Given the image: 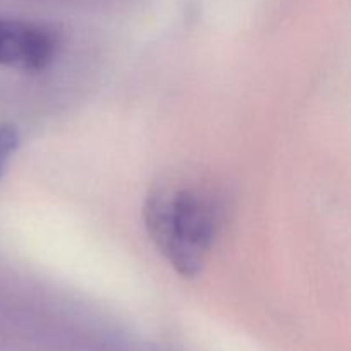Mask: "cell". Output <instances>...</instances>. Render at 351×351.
I'll return each instance as SVG.
<instances>
[{
  "mask_svg": "<svg viewBox=\"0 0 351 351\" xmlns=\"http://www.w3.org/2000/svg\"><path fill=\"white\" fill-rule=\"evenodd\" d=\"M144 225L158 252L182 278L208 264L225 218L219 195L191 180H160L144 199Z\"/></svg>",
  "mask_w": 351,
  "mask_h": 351,
  "instance_id": "obj_1",
  "label": "cell"
},
{
  "mask_svg": "<svg viewBox=\"0 0 351 351\" xmlns=\"http://www.w3.org/2000/svg\"><path fill=\"white\" fill-rule=\"evenodd\" d=\"M58 48L60 36L53 27L0 17V65L40 72L53 62Z\"/></svg>",
  "mask_w": 351,
  "mask_h": 351,
  "instance_id": "obj_2",
  "label": "cell"
},
{
  "mask_svg": "<svg viewBox=\"0 0 351 351\" xmlns=\"http://www.w3.org/2000/svg\"><path fill=\"white\" fill-rule=\"evenodd\" d=\"M19 146V132L9 122H0V178L5 173L9 160Z\"/></svg>",
  "mask_w": 351,
  "mask_h": 351,
  "instance_id": "obj_3",
  "label": "cell"
}]
</instances>
